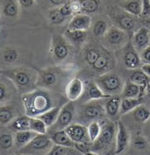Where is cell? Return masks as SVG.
Here are the masks:
<instances>
[{"mask_svg": "<svg viewBox=\"0 0 150 155\" xmlns=\"http://www.w3.org/2000/svg\"><path fill=\"white\" fill-rule=\"evenodd\" d=\"M25 115L35 117L59 104V97L53 91L40 88L24 93L22 95Z\"/></svg>", "mask_w": 150, "mask_h": 155, "instance_id": "6da1fadb", "label": "cell"}, {"mask_svg": "<svg viewBox=\"0 0 150 155\" xmlns=\"http://www.w3.org/2000/svg\"><path fill=\"white\" fill-rule=\"evenodd\" d=\"M37 87L48 89L51 91H59L65 89L73 72L72 68L66 66H55L43 69H37Z\"/></svg>", "mask_w": 150, "mask_h": 155, "instance_id": "7a4b0ae2", "label": "cell"}, {"mask_svg": "<svg viewBox=\"0 0 150 155\" xmlns=\"http://www.w3.org/2000/svg\"><path fill=\"white\" fill-rule=\"evenodd\" d=\"M2 73L23 94L33 91L37 87L38 78L37 68L16 67L12 69L3 70Z\"/></svg>", "mask_w": 150, "mask_h": 155, "instance_id": "3957f363", "label": "cell"}, {"mask_svg": "<svg viewBox=\"0 0 150 155\" xmlns=\"http://www.w3.org/2000/svg\"><path fill=\"white\" fill-rule=\"evenodd\" d=\"M101 130L99 137L92 143L91 154H97V152H105L112 147L113 143L115 144L117 128L116 129L114 124L109 120H106L101 124Z\"/></svg>", "mask_w": 150, "mask_h": 155, "instance_id": "277c9868", "label": "cell"}, {"mask_svg": "<svg viewBox=\"0 0 150 155\" xmlns=\"http://www.w3.org/2000/svg\"><path fill=\"white\" fill-rule=\"evenodd\" d=\"M105 48L111 50H119L124 48L129 42L127 31L116 25L109 27L103 37Z\"/></svg>", "mask_w": 150, "mask_h": 155, "instance_id": "5b68a950", "label": "cell"}, {"mask_svg": "<svg viewBox=\"0 0 150 155\" xmlns=\"http://www.w3.org/2000/svg\"><path fill=\"white\" fill-rule=\"evenodd\" d=\"M95 82L105 94L110 96L122 93L124 85L120 77L111 72H105L98 76Z\"/></svg>", "mask_w": 150, "mask_h": 155, "instance_id": "8992f818", "label": "cell"}, {"mask_svg": "<svg viewBox=\"0 0 150 155\" xmlns=\"http://www.w3.org/2000/svg\"><path fill=\"white\" fill-rule=\"evenodd\" d=\"M53 145L54 143L49 135L38 134L19 151L21 154H48Z\"/></svg>", "mask_w": 150, "mask_h": 155, "instance_id": "52a82bcc", "label": "cell"}, {"mask_svg": "<svg viewBox=\"0 0 150 155\" xmlns=\"http://www.w3.org/2000/svg\"><path fill=\"white\" fill-rule=\"evenodd\" d=\"M50 52L55 61H62L70 54V45L67 39L61 35H54L51 40Z\"/></svg>", "mask_w": 150, "mask_h": 155, "instance_id": "ba28073f", "label": "cell"}, {"mask_svg": "<svg viewBox=\"0 0 150 155\" xmlns=\"http://www.w3.org/2000/svg\"><path fill=\"white\" fill-rule=\"evenodd\" d=\"M73 102H74L69 101L62 106L56 123L52 127L48 128L49 133L57 130H64L71 124L74 118L75 111V107Z\"/></svg>", "mask_w": 150, "mask_h": 155, "instance_id": "9c48e42d", "label": "cell"}, {"mask_svg": "<svg viewBox=\"0 0 150 155\" xmlns=\"http://www.w3.org/2000/svg\"><path fill=\"white\" fill-rule=\"evenodd\" d=\"M122 49L123 50L122 60L126 68L132 71L140 68L142 65V63L141 61L140 54L135 48L132 42H129L128 44Z\"/></svg>", "mask_w": 150, "mask_h": 155, "instance_id": "30bf717a", "label": "cell"}, {"mask_svg": "<svg viewBox=\"0 0 150 155\" xmlns=\"http://www.w3.org/2000/svg\"><path fill=\"white\" fill-rule=\"evenodd\" d=\"M110 15L111 19L116 24V26L125 30L126 31H131L136 26V16L128 13L122 8H120V11H114L113 13H110Z\"/></svg>", "mask_w": 150, "mask_h": 155, "instance_id": "8fae6325", "label": "cell"}, {"mask_svg": "<svg viewBox=\"0 0 150 155\" xmlns=\"http://www.w3.org/2000/svg\"><path fill=\"white\" fill-rule=\"evenodd\" d=\"M101 100H94L87 102L82 107L81 115L84 119L94 120L101 118L106 114L105 107L103 105Z\"/></svg>", "mask_w": 150, "mask_h": 155, "instance_id": "7c38bea8", "label": "cell"}, {"mask_svg": "<svg viewBox=\"0 0 150 155\" xmlns=\"http://www.w3.org/2000/svg\"><path fill=\"white\" fill-rule=\"evenodd\" d=\"M64 130L74 143H92L88 135V128L83 124L71 123Z\"/></svg>", "mask_w": 150, "mask_h": 155, "instance_id": "4fadbf2b", "label": "cell"}, {"mask_svg": "<svg viewBox=\"0 0 150 155\" xmlns=\"http://www.w3.org/2000/svg\"><path fill=\"white\" fill-rule=\"evenodd\" d=\"M132 44L140 54L150 45V28L142 26L139 28L132 36Z\"/></svg>", "mask_w": 150, "mask_h": 155, "instance_id": "5bb4252c", "label": "cell"}, {"mask_svg": "<svg viewBox=\"0 0 150 155\" xmlns=\"http://www.w3.org/2000/svg\"><path fill=\"white\" fill-rule=\"evenodd\" d=\"M84 91V84L78 78H72L65 89V94L69 101L75 102L82 96Z\"/></svg>", "mask_w": 150, "mask_h": 155, "instance_id": "9a60e30c", "label": "cell"}, {"mask_svg": "<svg viewBox=\"0 0 150 155\" xmlns=\"http://www.w3.org/2000/svg\"><path fill=\"white\" fill-rule=\"evenodd\" d=\"M129 141V134L126 127L122 121H118L114 154H119L122 153L127 147Z\"/></svg>", "mask_w": 150, "mask_h": 155, "instance_id": "2e32d148", "label": "cell"}, {"mask_svg": "<svg viewBox=\"0 0 150 155\" xmlns=\"http://www.w3.org/2000/svg\"><path fill=\"white\" fill-rule=\"evenodd\" d=\"M92 22V17L88 15L85 13L77 14L70 20L67 29L88 31L91 28Z\"/></svg>", "mask_w": 150, "mask_h": 155, "instance_id": "e0dca14e", "label": "cell"}, {"mask_svg": "<svg viewBox=\"0 0 150 155\" xmlns=\"http://www.w3.org/2000/svg\"><path fill=\"white\" fill-rule=\"evenodd\" d=\"M143 0H126L119 4V7L136 17H140L142 11Z\"/></svg>", "mask_w": 150, "mask_h": 155, "instance_id": "ac0fdd59", "label": "cell"}, {"mask_svg": "<svg viewBox=\"0 0 150 155\" xmlns=\"http://www.w3.org/2000/svg\"><path fill=\"white\" fill-rule=\"evenodd\" d=\"M38 134L33 130L16 132L14 134V145L18 150L27 145Z\"/></svg>", "mask_w": 150, "mask_h": 155, "instance_id": "d6986e66", "label": "cell"}, {"mask_svg": "<svg viewBox=\"0 0 150 155\" xmlns=\"http://www.w3.org/2000/svg\"><path fill=\"white\" fill-rule=\"evenodd\" d=\"M49 135L54 144L75 147V143L70 139L64 129L51 132Z\"/></svg>", "mask_w": 150, "mask_h": 155, "instance_id": "ffe728a7", "label": "cell"}, {"mask_svg": "<svg viewBox=\"0 0 150 155\" xmlns=\"http://www.w3.org/2000/svg\"><path fill=\"white\" fill-rule=\"evenodd\" d=\"M132 71L133 72L129 77V80L132 83L140 86L142 92L144 94L145 87L150 82V78L141 69V68Z\"/></svg>", "mask_w": 150, "mask_h": 155, "instance_id": "44dd1931", "label": "cell"}, {"mask_svg": "<svg viewBox=\"0 0 150 155\" xmlns=\"http://www.w3.org/2000/svg\"><path fill=\"white\" fill-rule=\"evenodd\" d=\"M143 93L140 86L132 83L129 80L124 84L122 92V98H142Z\"/></svg>", "mask_w": 150, "mask_h": 155, "instance_id": "7402d4cb", "label": "cell"}, {"mask_svg": "<svg viewBox=\"0 0 150 155\" xmlns=\"http://www.w3.org/2000/svg\"><path fill=\"white\" fill-rule=\"evenodd\" d=\"M62 106H57L53 107L52 108L46 111V112L37 116L36 117H38L42 120L46 124V126L49 128L56 123Z\"/></svg>", "mask_w": 150, "mask_h": 155, "instance_id": "603a6c76", "label": "cell"}, {"mask_svg": "<svg viewBox=\"0 0 150 155\" xmlns=\"http://www.w3.org/2000/svg\"><path fill=\"white\" fill-rule=\"evenodd\" d=\"M142 102L143 99L142 98H122L120 115H123L131 112V111L135 109L137 106L142 104Z\"/></svg>", "mask_w": 150, "mask_h": 155, "instance_id": "cb8c5ba5", "label": "cell"}, {"mask_svg": "<svg viewBox=\"0 0 150 155\" xmlns=\"http://www.w3.org/2000/svg\"><path fill=\"white\" fill-rule=\"evenodd\" d=\"M64 37L74 45H81L87 40V31L67 29L64 33Z\"/></svg>", "mask_w": 150, "mask_h": 155, "instance_id": "d4e9b609", "label": "cell"}, {"mask_svg": "<svg viewBox=\"0 0 150 155\" xmlns=\"http://www.w3.org/2000/svg\"><path fill=\"white\" fill-rule=\"evenodd\" d=\"M122 98L116 96H112L108 98L105 105L106 114L110 117H116L120 114Z\"/></svg>", "mask_w": 150, "mask_h": 155, "instance_id": "484cf974", "label": "cell"}, {"mask_svg": "<svg viewBox=\"0 0 150 155\" xmlns=\"http://www.w3.org/2000/svg\"><path fill=\"white\" fill-rule=\"evenodd\" d=\"M112 96L105 94L96 82L89 84L87 90V98L88 101L94 100H104L108 99Z\"/></svg>", "mask_w": 150, "mask_h": 155, "instance_id": "4316f807", "label": "cell"}, {"mask_svg": "<svg viewBox=\"0 0 150 155\" xmlns=\"http://www.w3.org/2000/svg\"><path fill=\"white\" fill-rule=\"evenodd\" d=\"M30 117L27 115L20 116L12 120L10 124V128L15 132L22 130H30Z\"/></svg>", "mask_w": 150, "mask_h": 155, "instance_id": "83f0119b", "label": "cell"}, {"mask_svg": "<svg viewBox=\"0 0 150 155\" xmlns=\"http://www.w3.org/2000/svg\"><path fill=\"white\" fill-rule=\"evenodd\" d=\"M48 155H80L83 154L75 147L54 144L48 153Z\"/></svg>", "mask_w": 150, "mask_h": 155, "instance_id": "f1b7e54d", "label": "cell"}, {"mask_svg": "<svg viewBox=\"0 0 150 155\" xmlns=\"http://www.w3.org/2000/svg\"><path fill=\"white\" fill-rule=\"evenodd\" d=\"M132 117L136 122L144 123L150 119V110L146 106L141 104L132 111Z\"/></svg>", "mask_w": 150, "mask_h": 155, "instance_id": "f546056e", "label": "cell"}, {"mask_svg": "<svg viewBox=\"0 0 150 155\" xmlns=\"http://www.w3.org/2000/svg\"><path fill=\"white\" fill-rule=\"evenodd\" d=\"M110 65L109 55L106 53H101L96 61L91 66L92 68L97 72H104L108 69Z\"/></svg>", "mask_w": 150, "mask_h": 155, "instance_id": "4dcf8cb0", "label": "cell"}, {"mask_svg": "<svg viewBox=\"0 0 150 155\" xmlns=\"http://www.w3.org/2000/svg\"><path fill=\"white\" fill-rule=\"evenodd\" d=\"M19 6L17 0H7L2 6L3 14L8 18H13L18 13Z\"/></svg>", "mask_w": 150, "mask_h": 155, "instance_id": "1f68e13d", "label": "cell"}, {"mask_svg": "<svg viewBox=\"0 0 150 155\" xmlns=\"http://www.w3.org/2000/svg\"><path fill=\"white\" fill-rule=\"evenodd\" d=\"M30 130L38 134H45L48 132V128L42 120L35 117L30 118Z\"/></svg>", "mask_w": 150, "mask_h": 155, "instance_id": "d6a6232c", "label": "cell"}, {"mask_svg": "<svg viewBox=\"0 0 150 155\" xmlns=\"http://www.w3.org/2000/svg\"><path fill=\"white\" fill-rule=\"evenodd\" d=\"M13 111L10 106H2L0 108V123L3 126L13 120Z\"/></svg>", "mask_w": 150, "mask_h": 155, "instance_id": "836d02e7", "label": "cell"}, {"mask_svg": "<svg viewBox=\"0 0 150 155\" xmlns=\"http://www.w3.org/2000/svg\"><path fill=\"white\" fill-rule=\"evenodd\" d=\"M81 6L82 12L87 13H93L95 12L99 7L98 0H79Z\"/></svg>", "mask_w": 150, "mask_h": 155, "instance_id": "e575fe53", "label": "cell"}, {"mask_svg": "<svg viewBox=\"0 0 150 155\" xmlns=\"http://www.w3.org/2000/svg\"><path fill=\"white\" fill-rule=\"evenodd\" d=\"M87 128L91 141V143H93V142L97 140L100 134L101 130V124L97 120H93V121L89 124Z\"/></svg>", "mask_w": 150, "mask_h": 155, "instance_id": "d590c367", "label": "cell"}, {"mask_svg": "<svg viewBox=\"0 0 150 155\" xmlns=\"http://www.w3.org/2000/svg\"><path fill=\"white\" fill-rule=\"evenodd\" d=\"M109 27L106 21L103 20H98L94 24L92 33L96 37H104L108 30Z\"/></svg>", "mask_w": 150, "mask_h": 155, "instance_id": "8d00e7d4", "label": "cell"}, {"mask_svg": "<svg viewBox=\"0 0 150 155\" xmlns=\"http://www.w3.org/2000/svg\"><path fill=\"white\" fill-rule=\"evenodd\" d=\"M49 19L51 24L59 25L62 24L66 18L62 15L59 7H55L49 11Z\"/></svg>", "mask_w": 150, "mask_h": 155, "instance_id": "74e56055", "label": "cell"}, {"mask_svg": "<svg viewBox=\"0 0 150 155\" xmlns=\"http://www.w3.org/2000/svg\"><path fill=\"white\" fill-rule=\"evenodd\" d=\"M14 145V136L11 134H3L0 137V146L3 150H8Z\"/></svg>", "mask_w": 150, "mask_h": 155, "instance_id": "f35d334b", "label": "cell"}, {"mask_svg": "<svg viewBox=\"0 0 150 155\" xmlns=\"http://www.w3.org/2000/svg\"><path fill=\"white\" fill-rule=\"evenodd\" d=\"M2 55L4 61L11 63L15 61L18 58V52L15 49L7 47L3 50Z\"/></svg>", "mask_w": 150, "mask_h": 155, "instance_id": "ab89813d", "label": "cell"}, {"mask_svg": "<svg viewBox=\"0 0 150 155\" xmlns=\"http://www.w3.org/2000/svg\"><path fill=\"white\" fill-rule=\"evenodd\" d=\"M101 54V51L97 48H89L85 53V61L89 66H92Z\"/></svg>", "mask_w": 150, "mask_h": 155, "instance_id": "60d3db41", "label": "cell"}, {"mask_svg": "<svg viewBox=\"0 0 150 155\" xmlns=\"http://www.w3.org/2000/svg\"><path fill=\"white\" fill-rule=\"evenodd\" d=\"M140 18L144 21L150 18V3L149 0H143L142 11Z\"/></svg>", "mask_w": 150, "mask_h": 155, "instance_id": "b9f144b4", "label": "cell"}, {"mask_svg": "<svg viewBox=\"0 0 150 155\" xmlns=\"http://www.w3.org/2000/svg\"><path fill=\"white\" fill-rule=\"evenodd\" d=\"M142 64H150V45L140 53Z\"/></svg>", "mask_w": 150, "mask_h": 155, "instance_id": "7bdbcfd3", "label": "cell"}, {"mask_svg": "<svg viewBox=\"0 0 150 155\" xmlns=\"http://www.w3.org/2000/svg\"><path fill=\"white\" fill-rule=\"evenodd\" d=\"M70 2L69 1L68 2L66 3L65 4H64V5H61V7H59V10L61 11L62 15L64 16H65L66 18L73 15V12L71 10L70 5Z\"/></svg>", "mask_w": 150, "mask_h": 155, "instance_id": "ee69618b", "label": "cell"}, {"mask_svg": "<svg viewBox=\"0 0 150 155\" xmlns=\"http://www.w3.org/2000/svg\"><path fill=\"white\" fill-rule=\"evenodd\" d=\"M9 94V90L8 89L7 85L2 81L1 84H0V99H1V102L7 99Z\"/></svg>", "mask_w": 150, "mask_h": 155, "instance_id": "f6af8a7d", "label": "cell"}, {"mask_svg": "<svg viewBox=\"0 0 150 155\" xmlns=\"http://www.w3.org/2000/svg\"><path fill=\"white\" fill-rule=\"evenodd\" d=\"M133 144L135 147H136L139 150H142L146 147V141L143 138V137L138 136L136 137L134 140Z\"/></svg>", "mask_w": 150, "mask_h": 155, "instance_id": "bcb514c9", "label": "cell"}, {"mask_svg": "<svg viewBox=\"0 0 150 155\" xmlns=\"http://www.w3.org/2000/svg\"><path fill=\"white\" fill-rule=\"evenodd\" d=\"M70 5L71 10L73 12V14H79L81 12H82V11H81V4L79 2V0L78 1H73L70 2Z\"/></svg>", "mask_w": 150, "mask_h": 155, "instance_id": "7dc6e473", "label": "cell"}, {"mask_svg": "<svg viewBox=\"0 0 150 155\" xmlns=\"http://www.w3.org/2000/svg\"><path fill=\"white\" fill-rule=\"evenodd\" d=\"M20 7L23 8L31 7L35 3V0H17Z\"/></svg>", "mask_w": 150, "mask_h": 155, "instance_id": "c3c4849f", "label": "cell"}, {"mask_svg": "<svg viewBox=\"0 0 150 155\" xmlns=\"http://www.w3.org/2000/svg\"><path fill=\"white\" fill-rule=\"evenodd\" d=\"M48 1L51 4H52L53 5L55 6L56 7H59L68 2L70 0H48Z\"/></svg>", "mask_w": 150, "mask_h": 155, "instance_id": "681fc988", "label": "cell"}, {"mask_svg": "<svg viewBox=\"0 0 150 155\" xmlns=\"http://www.w3.org/2000/svg\"><path fill=\"white\" fill-rule=\"evenodd\" d=\"M140 68L150 78V64H142Z\"/></svg>", "mask_w": 150, "mask_h": 155, "instance_id": "f907efd6", "label": "cell"}, {"mask_svg": "<svg viewBox=\"0 0 150 155\" xmlns=\"http://www.w3.org/2000/svg\"><path fill=\"white\" fill-rule=\"evenodd\" d=\"M144 93L146 94L147 97L150 98V82L147 85L146 87H145V89Z\"/></svg>", "mask_w": 150, "mask_h": 155, "instance_id": "816d5d0a", "label": "cell"}, {"mask_svg": "<svg viewBox=\"0 0 150 155\" xmlns=\"http://www.w3.org/2000/svg\"><path fill=\"white\" fill-rule=\"evenodd\" d=\"M145 22H146V24H148V25H149V26L150 27V18H149L148 20H145Z\"/></svg>", "mask_w": 150, "mask_h": 155, "instance_id": "f5cc1de1", "label": "cell"}, {"mask_svg": "<svg viewBox=\"0 0 150 155\" xmlns=\"http://www.w3.org/2000/svg\"><path fill=\"white\" fill-rule=\"evenodd\" d=\"M149 3H150V0H149Z\"/></svg>", "mask_w": 150, "mask_h": 155, "instance_id": "db71d44e", "label": "cell"}]
</instances>
